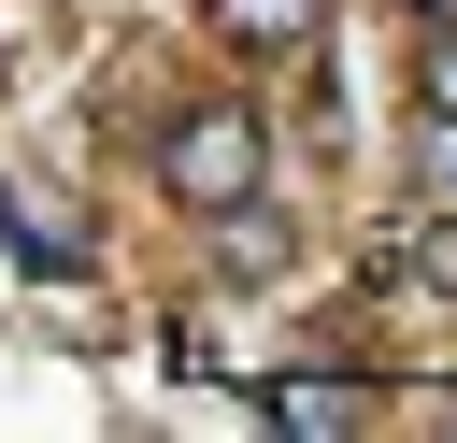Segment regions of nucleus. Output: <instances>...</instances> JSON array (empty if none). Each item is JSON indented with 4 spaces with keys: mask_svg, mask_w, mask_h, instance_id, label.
<instances>
[{
    "mask_svg": "<svg viewBox=\"0 0 457 443\" xmlns=\"http://www.w3.org/2000/svg\"><path fill=\"white\" fill-rule=\"evenodd\" d=\"M214 272H228V286H271V272H286V214H271V200H228V214H214Z\"/></svg>",
    "mask_w": 457,
    "mask_h": 443,
    "instance_id": "4",
    "label": "nucleus"
},
{
    "mask_svg": "<svg viewBox=\"0 0 457 443\" xmlns=\"http://www.w3.org/2000/svg\"><path fill=\"white\" fill-rule=\"evenodd\" d=\"M0 229H14V243H29L43 272H71V257H86V243H71V214H57L43 186H14V171H0Z\"/></svg>",
    "mask_w": 457,
    "mask_h": 443,
    "instance_id": "5",
    "label": "nucleus"
},
{
    "mask_svg": "<svg viewBox=\"0 0 457 443\" xmlns=\"http://www.w3.org/2000/svg\"><path fill=\"white\" fill-rule=\"evenodd\" d=\"M414 14H457V0H414Z\"/></svg>",
    "mask_w": 457,
    "mask_h": 443,
    "instance_id": "8",
    "label": "nucleus"
},
{
    "mask_svg": "<svg viewBox=\"0 0 457 443\" xmlns=\"http://www.w3.org/2000/svg\"><path fill=\"white\" fill-rule=\"evenodd\" d=\"M371 272L386 286H457V214H386L371 229Z\"/></svg>",
    "mask_w": 457,
    "mask_h": 443,
    "instance_id": "2",
    "label": "nucleus"
},
{
    "mask_svg": "<svg viewBox=\"0 0 457 443\" xmlns=\"http://www.w3.org/2000/svg\"><path fill=\"white\" fill-rule=\"evenodd\" d=\"M414 86H428V114H443V129H457V14H443V43H428V57H414Z\"/></svg>",
    "mask_w": 457,
    "mask_h": 443,
    "instance_id": "7",
    "label": "nucleus"
},
{
    "mask_svg": "<svg viewBox=\"0 0 457 443\" xmlns=\"http://www.w3.org/2000/svg\"><path fill=\"white\" fill-rule=\"evenodd\" d=\"M257 414H271V429H300V443H328V429H357L371 400H357V372H286Z\"/></svg>",
    "mask_w": 457,
    "mask_h": 443,
    "instance_id": "3",
    "label": "nucleus"
},
{
    "mask_svg": "<svg viewBox=\"0 0 457 443\" xmlns=\"http://www.w3.org/2000/svg\"><path fill=\"white\" fill-rule=\"evenodd\" d=\"M214 14H228V43H257V57H300L328 0H214Z\"/></svg>",
    "mask_w": 457,
    "mask_h": 443,
    "instance_id": "6",
    "label": "nucleus"
},
{
    "mask_svg": "<svg viewBox=\"0 0 457 443\" xmlns=\"http://www.w3.org/2000/svg\"><path fill=\"white\" fill-rule=\"evenodd\" d=\"M257 171H271V129H257V114H186V129L157 143V186H171L186 214H228V200H257Z\"/></svg>",
    "mask_w": 457,
    "mask_h": 443,
    "instance_id": "1",
    "label": "nucleus"
}]
</instances>
